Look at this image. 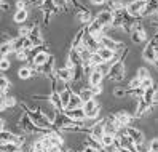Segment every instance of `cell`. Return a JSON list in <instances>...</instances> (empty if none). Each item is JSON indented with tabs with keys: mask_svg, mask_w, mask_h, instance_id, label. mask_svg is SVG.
Returning a JSON list of instances; mask_svg holds the SVG:
<instances>
[{
	"mask_svg": "<svg viewBox=\"0 0 158 152\" xmlns=\"http://www.w3.org/2000/svg\"><path fill=\"white\" fill-rule=\"evenodd\" d=\"M128 48H125L122 51V56H120L118 59H115L112 64H109V79L112 82H122L125 79V74H126V67H125V63H123V58L128 54Z\"/></svg>",
	"mask_w": 158,
	"mask_h": 152,
	"instance_id": "6da1fadb",
	"label": "cell"
},
{
	"mask_svg": "<svg viewBox=\"0 0 158 152\" xmlns=\"http://www.w3.org/2000/svg\"><path fill=\"white\" fill-rule=\"evenodd\" d=\"M23 107L27 111V117L31 119V122L34 123L35 127H39L42 130H51L53 128V123L46 119L43 111H40V109H29L26 104H23Z\"/></svg>",
	"mask_w": 158,
	"mask_h": 152,
	"instance_id": "7a4b0ae2",
	"label": "cell"
},
{
	"mask_svg": "<svg viewBox=\"0 0 158 152\" xmlns=\"http://www.w3.org/2000/svg\"><path fill=\"white\" fill-rule=\"evenodd\" d=\"M99 46H102V48H107V50H112L115 54H118L120 51H123L125 50V45L122 43V42H117V40H114L112 37H109V35H106V34H102L101 37H99Z\"/></svg>",
	"mask_w": 158,
	"mask_h": 152,
	"instance_id": "3957f363",
	"label": "cell"
},
{
	"mask_svg": "<svg viewBox=\"0 0 158 152\" xmlns=\"http://www.w3.org/2000/svg\"><path fill=\"white\" fill-rule=\"evenodd\" d=\"M129 34H131V40L133 43H142L147 40V32L144 29V26L141 23H137L134 21L133 26H131V29H129Z\"/></svg>",
	"mask_w": 158,
	"mask_h": 152,
	"instance_id": "277c9868",
	"label": "cell"
},
{
	"mask_svg": "<svg viewBox=\"0 0 158 152\" xmlns=\"http://www.w3.org/2000/svg\"><path fill=\"white\" fill-rule=\"evenodd\" d=\"M142 58H144L147 63H152V64L156 66L158 56H156V40H155V39H152L150 42L145 45V48H144V51H142Z\"/></svg>",
	"mask_w": 158,
	"mask_h": 152,
	"instance_id": "5b68a950",
	"label": "cell"
},
{
	"mask_svg": "<svg viewBox=\"0 0 158 152\" xmlns=\"http://www.w3.org/2000/svg\"><path fill=\"white\" fill-rule=\"evenodd\" d=\"M125 135L131 139V142L134 146H142L144 144V133L141 130L128 125V127H125Z\"/></svg>",
	"mask_w": 158,
	"mask_h": 152,
	"instance_id": "8992f818",
	"label": "cell"
},
{
	"mask_svg": "<svg viewBox=\"0 0 158 152\" xmlns=\"http://www.w3.org/2000/svg\"><path fill=\"white\" fill-rule=\"evenodd\" d=\"M144 7H145V0H133V2H129L126 5V11L133 18H141Z\"/></svg>",
	"mask_w": 158,
	"mask_h": 152,
	"instance_id": "52a82bcc",
	"label": "cell"
},
{
	"mask_svg": "<svg viewBox=\"0 0 158 152\" xmlns=\"http://www.w3.org/2000/svg\"><path fill=\"white\" fill-rule=\"evenodd\" d=\"M81 109H83V112H85V117H88V119H96L99 115V111H101L94 99H89L86 102H83Z\"/></svg>",
	"mask_w": 158,
	"mask_h": 152,
	"instance_id": "ba28073f",
	"label": "cell"
},
{
	"mask_svg": "<svg viewBox=\"0 0 158 152\" xmlns=\"http://www.w3.org/2000/svg\"><path fill=\"white\" fill-rule=\"evenodd\" d=\"M27 39L31 40V43H32V46H42V43H43V40H42V34H40V26L39 24H34V26H31V31H29V34H27Z\"/></svg>",
	"mask_w": 158,
	"mask_h": 152,
	"instance_id": "9c48e42d",
	"label": "cell"
},
{
	"mask_svg": "<svg viewBox=\"0 0 158 152\" xmlns=\"http://www.w3.org/2000/svg\"><path fill=\"white\" fill-rule=\"evenodd\" d=\"M81 45L85 46V48H88L89 51H98V48H99V42L96 40V37H93V35H89L86 31H83V35H81Z\"/></svg>",
	"mask_w": 158,
	"mask_h": 152,
	"instance_id": "30bf717a",
	"label": "cell"
},
{
	"mask_svg": "<svg viewBox=\"0 0 158 152\" xmlns=\"http://www.w3.org/2000/svg\"><path fill=\"white\" fill-rule=\"evenodd\" d=\"M11 48L13 51H19V50H31L32 43L27 37H19L18 35L16 39H11Z\"/></svg>",
	"mask_w": 158,
	"mask_h": 152,
	"instance_id": "8fae6325",
	"label": "cell"
},
{
	"mask_svg": "<svg viewBox=\"0 0 158 152\" xmlns=\"http://www.w3.org/2000/svg\"><path fill=\"white\" fill-rule=\"evenodd\" d=\"M114 117V120H115V123L118 125V128H125V127H128L129 125V122H131V114L129 112H126V111H120V112H117L115 115H112Z\"/></svg>",
	"mask_w": 158,
	"mask_h": 152,
	"instance_id": "7c38bea8",
	"label": "cell"
},
{
	"mask_svg": "<svg viewBox=\"0 0 158 152\" xmlns=\"http://www.w3.org/2000/svg\"><path fill=\"white\" fill-rule=\"evenodd\" d=\"M94 20H96L102 27H109V26H112L114 15H112V11H110V10H104V11H99Z\"/></svg>",
	"mask_w": 158,
	"mask_h": 152,
	"instance_id": "4fadbf2b",
	"label": "cell"
},
{
	"mask_svg": "<svg viewBox=\"0 0 158 152\" xmlns=\"http://www.w3.org/2000/svg\"><path fill=\"white\" fill-rule=\"evenodd\" d=\"M89 135L101 142V138L104 136V120H101V122L94 123V125L91 127V130H89Z\"/></svg>",
	"mask_w": 158,
	"mask_h": 152,
	"instance_id": "5bb4252c",
	"label": "cell"
},
{
	"mask_svg": "<svg viewBox=\"0 0 158 152\" xmlns=\"http://www.w3.org/2000/svg\"><path fill=\"white\" fill-rule=\"evenodd\" d=\"M64 114H66V115L70 120H73V122H83V120L86 119L85 117V112H83L81 107H78V109H69V111H66Z\"/></svg>",
	"mask_w": 158,
	"mask_h": 152,
	"instance_id": "9a60e30c",
	"label": "cell"
},
{
	"mask_svg": "<svg viewBox=\"0 0 158 152\" xmlns=\"http://www.w3.org/2000/svg\"><path fill=\"white\" fill-rule=\"evenodd\" d=\"M102 79H104V75H102L96 67H93V69H91V72L88 74L89 87H96V85H101V83H102Z\"/></svg>",
	"mask_w": 158,
	"mask_h": 152,
	"instance_id": "2e32d148",
	"label": "cell"
},
{
	"mask_svg": "<svg viewBox=\"0 0 158 152\" xmlns=\"http://www.w3.org/2000/svg\"><path fill=\"white\" fill-rule=\"evenodd\" d=\"M56 80L62 82V83H67L72 80V71L67 67H59L56 69Z\"/></svg>",
	"mask_w": 158,
	"mask_h": 152,
	"instance_id": "e0dca14e",
	"label": "cell"
},
{
	"mask_svg": "<svg viewBox=\"0 0 158 152\" xmlns=\"http://www.w3.org/2000/svg\"><path fill=\"white\" fill-rule=\"evenodd\" d=\"M96 53L99 54V58H101L102 61H104V63H110V61H114V59L117 58V54H115V53H114L112 50L102 48V46H99Z\"/></svg>",
	"mask_w": 158,
	"mask_h": 152,
	"instance_id": "ac0fdd59",
	"label": "cell"
},
{
	"mask_svg": "<svg viewBox=\"0 0 158 152\" xmlns=\"http://www.w3.org/2000/svg\"><path fill=\"white\" fill-rule=\"evenodd\" d=\"M48 53L46 51H37L35 54H34V66H37V67H40V66H43L46 61H48Z\"/></svg>",
	"mask_w": 158,
	"mask_h": 152,
	"instance_id": "d6986e66",
	"label": "cell"
},
{
	"mask_svg": "<svg viewBox=\"0 0 158 152\" xmlns=\"http://www.w3.org/2000/svg\"><path fill=\"white\" fill-rule=\"evenodd\" d=\"M81 106H83V101L80 99L78 93H72V94H70V99H69V104H67V109H66V111H69V109H78V107H81Z\"/></svg>",
	"mask_w": 158,
	"mask_h": 152,
	"instance_id": "ffe728a7",
	"label": "cell"
},
{
	"mask_svg": "<svg viewBox=\"0 0 158 152\" xmlns=\"http://www.w3.org/2000/svg\"><path fill=\"white\" fill-rule=\"evenodd\" d=\"M70 94H72V91H70L69 88L62 90V91L59 93V102H61V111H66V109H67V104H69V99H70Z\"/></svg>",
	"mask_w": 158,
	"mask_h": 152,
	"instance_id": "44dd1931",
	"label": "cell"
},
{
	"mask_svg": "<svg viewBox=\"0 0 158 152\" xmlns=\"http://www.w3.org/2000/svg\"><path fill=\"white\" fill-rule=\"evenodd\" d=\"M48 101L51 102V106L56 109V111H61V102H59V91H56L54 88H51V93L48 96Z\"/></svg>",
	"mask_w": 158,
	"mask_h": 152,
	"instance_id": "7402d4cb",
	"label": "cell"
},
{
	"mask_svg": "<svg viewBox=\"0 0 158 152\" xmlns=\"http://www.w3.org/2000/svg\"><path fill=\"white\" fill-rule=\"evenodd\" d=\"M13 51L11 48V40H5L3 43H0V59L2 58H8V54Z\"/></svg>",
	"mask_w": 158,
	"mask_h": 152,
	"instance_id": "603a6c76",
	"label": "cell"
},
{
	"mask_svg": "<svg viewBox=\"0 0 158 152\" xmlns=\"http://www.w3.org/2000/svg\"><path fill=\"white\" fill-rule=\"evenodd\" d=\"M0 101H2V104H3V107L5 109H10V107H15L16 106V98L15 96H11V94H3L2 98H0Z\"/></svg>",
	"mask_w": 158,
	"mask_h": 152,
	"instance_id": "cb8c5ba5",
	"label": "cell"
},
{
	"mask_svg": "<svg viewBox=\"0 0 158 152\" xmlns=\"http://www.w3.org/2000/svg\"><path fill=\"white\" fill-rule=\"evenodd\" d=\"M114 141H115V136H112V135H106L104 133V136L101 138V146H102V149H109V147H114Z\"/></svg>",
	"mask_w": 158,
	"mask_h": 152,
	"instance_id": "d4e9b609",
	"label": "cell"
},
{
	"mask_svg": "<svg viewBox=\"0 0 158 152\" xmlns=\"http://www.w3.org/2000/svg\"><path fill=\"white\" fill-rule=\"evenodd\" d=\"M26 20H27V10H26V8H24V10H16V13L13 16V21L16 24H24Z\"/></svg>",
	"mask_w": 158,
	"mask_h": 152,
	"instance_id": "484cf974",
	"label": "cell"
},
{
	"mask_svg": "<svg viewBox=\"0 0 158 152\" xmlns=\"http://www.w3.org/2000/svg\"><path fill=\"white\" fill-rule=\"evenodd\" d=\"M125 8H126V3L122 2V0H112V2L109 3V10L112 13H117L120 10H125Z\"/></svg>",
	"mask_w": 158,
	"mask_h": 152,
	"instance_id": "4316f807",
	"label": "cell"
},
{
	"mask_svg": "<svg viewBox=\"0 0 158 152\" xmlns=\"http://www.w3.org/2000/svg\"><path fill=\"white\" fill-rule=\"evenodd\" d=\"M32 67L31 66H24V67H21L19 71H18V77H19L21 80H27V79H31V75H32Z\"/></svg>",
	"mask_w": 158,
	"mask_h": 152,
	"instance_id": "83f0119b",
	"label": "cell"
},
{
	"mask_svg": "<svg viewBox=\"0 0 158 152\" xmlns=\"http://www.w3.org/2000/svg\"><path fill=\"white\" fill-rule=\"evenodd\" d=\"M21 147L16 146L15 142H0V152H16Z\"/></svg>",
	"mask_w": 158,
	"mask_h": 152,
	"instance_id": "f1b7e54d",
	"label": "cell"
},
{
	"mask_svg": "<svg viewBox=\"0 0 158 152\" xmlns=\"http://www.w3.org/2000/svg\"><path fill=\"white\" fill-rule=\"evenodd\" d=\"M78 20L83 23V26H86L93 21V16H91V11L89 10H83V11H78Z\"/></svg>",
	"mask_w": 158,
	"mask_h": 152,
	"instance_id": "f546056e",
	"label": "cell"
},
{
	"mask_svg": "<svg viewBox=\"0 0 158 152\" xmlns=\"http://www.w3.org/2000/svg\"><path fill=\"white\" fill-rule=\"evenodd\" d=\"M78 96H80V99L83 102H86L89 99H94V94H93V91L89 88H81V91L78 93Z\"/></svg>",
	"mask_w": 158,
	"mask_h": 152,
	"instance_id": "4dcf8cb0",
	"label": "cell"
},
{
	"mask_svg": "<svg viewBox=\"0 0 158 152\" xmlns=\"http://www.w3.org/2000/svg\"><path fill=\"white\" fill-rule=\"evenodd\" d=\"M104 61H102L101 58H99V54L94 51V53H91V56H89V61H88V66L93 69V67H98L99 64H102Z\"/></svg>",
	"mask_w": 158,
	"mask_h": 152,
	"instance_id": "1f68e13d",
	"label": "cell"
},
{
	"mask_svg": "<svg viewBox=\"0 0 158 152\" xmlns=\"http://www.w3.org/2000/svg\"><path fill=\"white\" fill-rule=\"evenodd\" d=\"M8 88H10V80H8L5 75H0V98L6 93Z\"/></svg>",
	"mask_w": 158,
	"mask_h": 152,
	"instance_id": "d6a6232c",
	"label": "cell"
},
{
	"mask_svg": "<svg viewBox=\"0 0 158 152\" xmlns=\"http://www.w3.org/2000/svg\"><path fill=\"white\" fill-rule=\"evenodd\" d=\"M83 31H85V26H83L81 29L75 34V37H73V40H72V48H78V46L81 45V35H83Z\"/></svg>",
	"mask_w": 158,
	"mask_h": 152,
	"instance_id": "836d02e7",
	"label": "cell"
},
{
	"mask_svg": "<svg viewBox=\"0 0 158 152\" xmlns=\"http://www.w3.org/2000/svg\"><path fill=\"white\" fill-rule=\"evenodd\" d=\"M136 77H137L139 80H144V79H147V77H150L148 69H147V67H139V69H137V74H136Z\"/></svg>",
	"mask_w": 158,
	"mask_h": 152,
	"instance_id": "e575fe53",
	"label": "cell"
},
{
	"mask_svg": "<svg viewBox=\"0 0 158 152\" xmlns=\"http://www.w3.org/2000/svg\"><path fill=\"white\" fill-rule=\"evenodd\" d=\"M67 2L69 0H53V5H54V8H59V10H64L66 11L67 10Z\"/></svg>",
	"mask_w": 158,
	"mask_h": 152,
	"instance_id": "d590c367",
	"label": "cell"
},
{
	"mask_svg": "<svg viewBox=\"0 0 158 152\" xmlns=\"http://www.w3.org/2000/svg\"><path fill=\"white\" fill-rule=\"evenodd\" d=\"M10 67H11V61L8 58H2V59H0V71H2V72L8 71Z\"/></svg>",
	"mask_w": 158,
	"mask_h": 152,
	"instance_id": "8d00e7d4",
	"label": "cell"
},
{
	"mask_svg": "<svg viewBox=\"0 0 158 152\" xmlns=\"http://www.w3.org/2000/svg\"><path fill=\"white\" fill-rule=\"evenodd\" d=\"M15 53H16V58L19 61H26L27 58H29L31 50H19V51H15Z\"/></svg>",
	"mask_w": 158,
	"mask_h": 152,
	"instance_id": "74e56055",
	"label": "cell"
},
{
	"mask_svg": "<svg viewBox=\"0 0 158 152\" xmlns=\"http://www.w3.org/2000/svg\"><path fill=\"white\" fill-rule=\"evenodd\" d=\"M152 87H153V80H152V77H147V79L141 80V88H142V90L152 88Z\"/></svg>",
	"mask_w": 158,
	"mask_h": 152,
	"instance_id": "f35d334b",
	"label": "cell"
},
{
	"mask_svg": "<svg viewBox=\"0 0 158 152\" xmlns=\"http://www.w3.org/2000/svg\"><path fill=\"white\" fill-rule=\"evenodd\" d=\"M139 87H141V80H139L137 77H134V79L129 80V85H128L129 90H136V88H139Z\"/></svg>",
	"mask_w": 158,
	"mask_h": 152,
	"instance_id": "ab89813d",
	"label": "cell"
},
{
	"mask_svg": "<svg viewBox=\"0 0 158 152\" xmlns=\"http://www.w3.org/2000/svg\"><path fill=\"white\" fill-rule=\"evenodd\" d=\"M96 69H98L102 75H107V72H109V63H102V64H99Z\"/></svg>",
	"mask_w": 158,
	"mask_h": 152,
	"instance_id": "60d3db41",
	"label": "cell"
},
{
	"mask_svg": "<svg viewBox=\"0 0 158 152\" xmlns=\"http://www.w3.org/2000/svg\"><path fill=\"white\" fill-rule=\"evenodd\" d=\"M126 94V90L125 88H122V87H117V88H114V96H117V98H122V96H125Z\"/></svg>",
	"mask_w": 158,
	"mask_h": 152,
	"instance_id": "b9f144b4",
	"label": "cell"
},
{
	"mask_svg": "<svg viewBox=\"0 0 158 152\" xmlns=\"http://www.w3.org/2000/svg\"><path fill=\"white\" fill-rule=\"evenodd\" d=\"M148 150L158 152V138H153V139L150 141V144H148Z\"/></svg>",
	"mask_w": 158,
	"mask_h": 152,
	"instance_id": "7bdbcfd3",
	"label": "cell"
},
{
	"mask_svg": "<svg viewBox=\"0 0 158 152\" xmlns=\"http://www.w3.org/2000/svg\"><path fill=\"white\" fill-rule=\"evenodd\" d=\"M29 31H31L29 26H21V27H19V37H27Z\"/></svg>",
	"mask_w": 158,
	"mask_h": 152,
	"instance_id": "ee69618b",
	"label": "cell"
},
{
	"mask_svg": "<svg viewBox=\"0 0 158 152\" xmlns=\"http://www.w3.org/2000/svg\"><path fill=\"white\" fill-rule=\"evenodd\" d=\"M89 90L93 91V94H94V96H98V94L102 93V83H101V85H96V87H91Z\"/></svg>",
	"mask_w": 158,
	"mask_h": 152,
	"instance_id": "f6af8a7d",
	"label": "cell"
},
{
	"mask_svg": "<svg viewBox=\"0 0 158 152\" xmlns=\"http://www.w3.org/2000/svg\"><path fill=\"white\" fill-rule=\"evenodd\" d=\"M26 5V0H16V10H24Z\"/></svg>",
	"mask_w": 158,
	"mask_h": 152,
	"instance_id": "bcb514c9",
	"label": "cell"
},
{
	"mask_svg": "<svg viewBox=\"0 0 158 152\" xmlns=\"http://www.w3.org/2000/svg\"><path fill=\"white\" fill-rule=\"evenodd\" d=\"M0 10L2 11H10V5H8L5 0H0Z\"/></svg>",
	"mask_w": 158,
	"mask_h": 152,
	"instance_id": "7dc6e473",
	"label": "cell"
},
{
	"mask_svg": "<svg viewBox=\"0 0 158 152\" xmlns=\"http://www.w3.org/2000/svg\"><path fill=\"white\" fill-rule=\"evenodd\" d=\"M45 152H62V149L59 146H51L50 149H46Z\"/></svg>",
	"mask_w": 158,
	"mask_h": 152,
	"instance_id": "c3c4849f",
	"label": "cell"
},
{
	"mask_svg": "<svg viewBox=\"0 0 158 152\" xmlns=\"http://www.w3.org/2000/svg\"><path fill=\"white\" fill-rule=\"evenodd\" d=\"M89 2H91L93 5H104L107 0H89Z\"/></svg>",
	"mask_w": 158,
	"mask_h": 152,
	"instance_id": "681fc988",
	"label": "cell"
},
{
	"mask_svg": "<svg viewBox=\"0 0 158 152\" xmlns=\"http://www.w3.org/2000/svg\"><path fill=\"white\" fill-rule=\"evenodd\" d=\"M16 152H21V149H19V150H16Z\"/></svg>",
	"mask_w": 158,
	"mask_h": 152,
	"instance_id": "f907efd6",
	"label": "cell"
},
{
	"mask_svg": "<svg viewBox=\"0 0 158 152\" xmlns=\"http://www.w3.org/2000/svg\"><path fill=\"white\" fill-rule=\"evenodd\" d=\"M147 152H152V150H147Z\"/></svg>",
	"mask_w": 158,
	"mask_h": 152,
	"instance_id": "816d5d0a",
	"label": "cell"
}]
</instances>
